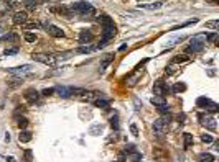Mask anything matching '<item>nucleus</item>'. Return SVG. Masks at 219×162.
<instances>
[{
	"mask_svg": "<svg viewBox=\"0 0 219 162\" xmlns=\"http://www.w3.org/2000/svg\"><path fill=\"white\" fill-rule=\"evenodd\" d=\"M31 58H33V61H38V62L46 64V66H55L56 61H58L55 56H51V54H41V52H33Z\"/></svg>",
	"mask_w": 219,
	"mask_h": 162,
	"instance_id": "3",
	"label": "nucleus"
},
{
	"mask_svg": "<svg viewBox=\"0 0 219 162\" xmlns=\"http://www.w3.org/2000/svg\"><path fill=\"white\" fill-rule=\"evenodd\" d=\"M130 133L134 136H139V128H137V125H130Z\"/></svg>",
	"mask_w": 219,
	"mask_h": 162,
	"instance_id": "36",
	"label": "nucleus"
},
{
	"mask_svg": "<svg viewBox=\"0 0 219 162\" xmlns=\"http://www.w3.org/2000/svg\"><path fill=\"white\" fill-rule=\"evenodd\" d=\"M198 162H214V156L209 152H203L198 156Z\"/></svg>",
	"mask_w": 219,
	"mask_h": 162,
	"instance_id": "17",
	"label": "nucleus"
},
{
	"mask_svg": "<svg viewBox=\"0 0 219 162\" xmlns=\"http://www.w3.org/2000/svg\"><path fill=\"white\" fill-rule=\"evenodd\" d=\"M31 66L30 64H25V66H20V67H13V69H8L12 74H17V75H22V77H25V75H31Z\"/></svg>",
	"mask_w": 219,
	"mask_h": 162,
	"instance_id": "7",
	"label": "nucleus"
},
{
	"mask_svg": "<svg viewBox=\"0 0 219 162\" xmlns=\"http://www.w3.org/2000/svg\"><path fill=\"white\" fill-rule=\"evenodd\" d=\"M140 7L148 8V10H155V8H160L161 7V3H153V5H140Z\"/></svg>",
	"mask_w": 219,
	"mask_h": 162,
	"instance_id": "33",
	"label": "nucleus"
},
{
	"mask_svg": "<svg viewBox=\"0 0 219 162\" xmlns=\"http://www.w3.org/2000/svg\"><path fill=\"white\" fill-rule=\"evenodd\" d=\"M55 90L61 95V97H64V98L71 97V87H69V89H68V87H56Z\"/></svg>",
	"mask_w": 219,
	"mask_h": 162,
	"instance_id": "19",
	"label": "nucleus"
},
{
	"mask_svg": "<svg viewBox=\"0 0 219 162\" xmlns=\"http://www.w3.org/2000/svg\"><path fill=\"white\" fill-rule=\"evenodd\" d=\"M97 21L102 25V28H107V26H116V25H114V21H112V18L109 17V15H99Z\"/></svg>",
	"mask_w": 219,
	"mask_h": 162,
	"instance_id": "12",
	"label": "nucleus"
},
{
	"mask_svg": "<svg viewBox=\"0 0 219 162\" xmlns=\"http://www.w3.org/2000/svg\"><path fill=\"white\" fill-rule=\"evenodd\" d=\"M153 130L156 131V134H163L166 131V123L161 120V118H158V120L153 121Z\"/></svg>",
	"mask_w": 219,
	"mask_h": 162,
	"instance_id": "10",
	"label": "nucleus"
},
{
	"mask_svg": "<svg viewBox=\"0 0 219 162\" xmlns=\"http://www.w3.org/2000/svg\"><path fill=\"white\" fill-rule=\"evenodd\" d=\"M25 40H26L28 43H35V41L38 40V36L35 35V33H25Z\"/></svg>",
	"mask_w": 219,
	"mask_h": 162,
	"instance_id": "24",
	"label": "nucleus"
},
{
	"mask_svg": "<svg viewBox=\"0 0 219 162\" xmlns=\"http://www.w3.org/2000/svg\"><path fill=\"white\" fill-rule=\"evenodd\" d=\"M201 38H203V35L194 36L193 40H191V44H189V46L186 47V52H199V51H203L204 43H201V41H199Z\"/></svg>",
	"mask_w": 219,
	"mask_h": 162,
	"instance_id": "5",
	"label": "nucleus"
},
{
	"mask_svg": "<svg viewBox=\"0 0 219 162\" xmlns=\"http://www.w3.org/2000/svg\"><path fill=\"white\" fill-rule=\"evenodd\" d=\"M116 26H107V28H104L102 30V38L104 40H111V38L116 36Z\"/></svg>",
	"mask_w": 219,
	"mask_h": 162,
	"instance_id": "14",
	"label": "nucleus"
},
{
	"mask_svg": "<svg viewBox=\"0 0 219 162\" xmlns=\"http://www.w3.org/2000/svg\"><path fill=\"white\" fill-rule=\"evenodd\" d=\"M31 138H33V136H31L30 131H22L20 136H18V141H20V142H30Z\"/></svg>",
	"mask_w": 219,
	"mask_h": 162,
	"instance_id": "18",
	"label": "nucleus"
},
{
	"mask_svg": "<svg viewBox=\"0 0 219 162\" xmlns=\"http://www.w3.org/2000/svg\"><path fill=\"white\" fill-rule=\"evenodd\" d=\"M55 92H56V90H55V89H45V90H43V92H41V93H43V95H45V97H48V95H53Z\"/></svg>",
	"mask_w": 219,
	"mask_h": 162,
	"instance_id": "35",
	"label": "nucleus"
},
{
	"mask_svg": "<svg viewBox=\"0 0 219 162\" xmlns=\"http://www.w3.org/2000/svg\"><path fill=\"white\" fill-rule=\"evenodd\" d=\"M111 126H112L116 131L119 130V120H117V116H112V118H111Z\"/></svg>",
	"mask_w": 219,
	"mask_h": 162,
	"instance_id": "29",
	"label": "nucleus"
},
{
	"mask_svg": "<svg viewBox=\"0 0 219 162\" xmlns=\"http://www.w3.org/2000/svg\"><path fill=\"white\" fill-rule=\"evenodd\" d=\"M125 152H135V146H134V144H128V146L125 147Z\"/></svg>",
	"mask_w": 219,
	"mask_h": 162,
	"instance_id": "40",
	"label": "nucleus"
},
{
	"mask_svg": "<svg viewBox=\"0 0 219 162\" xmlns=\"http://www.w3.org/2000/svg\"><path fill=\"white\" fill-rule=\"evenodd\" d=\"M158 111H160V113H168V111H170L168 103H165V105H161V107H158Z\"/></svg>",
	"mask_w": 219,
	"mask_h": 162,
	"instance_id": "31",
	"label": "nucleus"
},
{
	"mask_svg": "<svg viewBox=\"0 0 219 162\" xmlns=\"http://www.w3.org/2000/svg\"><path fill=\"white\" fill-rule=\"evenodd\" d=\"M213 2H214V3H217V0H213Z\"/></svg>",
	"mask_w": 219,
	"mask_h": 162,
	"instance_id": "44",
	"label": "nucleus"
},
{
	"mask_svg": "<svg viewBox=\"0 0 219 162\" xmlns=\"http://www.w3.org/2000/svg\"><path fill=\"white\" fill-rule=\"evenodd\" d=\"M46 31H48L53 38H64V31L61 30V28L55 26V25H48L46 26Z\"/></svg>",
	"mask_w": 219,
	"mask_h": 162,
	"instance_id": "8",
	"label": "nucleus"
},
{
	"mask_svg": "<svg viewBox=\"0 0 219 162\" xmlns=\"http://www.w3.org/2000/svg\"><path fill=\"white\" fill-rule=\"evenodd\" d=\"M107 44H109V40H104V38H102V40L99 41V44L96 46V49H101V47H106Z\"/></svg>",
	"mask_w": 219,
	"mask_h": 162,
	"instance_id": "30",
	"label": "nucleus"
},
{
	"mask_svg": "<svg viewBox=\"0 0 219 162\" xmlns=\"http://www.w3.org/2000/svg\"><path fill=\"white\" fill-rule=\"evenodd\" d=\"M152 103L156 105V107H161V105H165V103H166V100H165V97L155 95V97H152Z\"/></svg>",
	"mask_w": 219,
	"mask_h": 162,
	"instance_id": "20",
	"label": "nucleus"
},
{
	"mask_svg": "<svg viewBox=\"0 0 219 162\" xmlns=\"http://www.w3.org/2000/svg\"><path fill=\"white\" fill-rule=\"evenodd\" d=\"M112 61H114V54H106V56H104V58H102V61H101V66H99V67H101V70H104V69H106L107 66L112 62Z\"/></svg>",
	"mask_w": 219,
	"mask_h": 162,
	"instance_id": "16",
	"label": "nucleus"
},
{
	"mask_svg": "<svg viewBox=\"0 0 219 162\" xmlns=\"http://www.w3.org/2000/svg\"><path fill=\"white\" fill-rule=\"evenodd\" d=\"M201 141H203V142H208V144H209V142H213L214 139H213V136H209V134H203V136H201Z\"/></svg>",
	"mask_w": 219,
	"mask_h": 162,
	"instance_id": "32",
	"label": "nucleus"
},
{
	"mask_svg": "<svg viewBox=\"0 0 219 162\" xmlns=\"http://www.w3.org/2000/svg\"><path fill=\"white\" fill-rule=\"evenodd\" d=\"M183 144L185 147H189L193 144V134H189V133H185L183 134Z\"/></svg>",
	"mask_w": 219,
	"mask_h": 162,
	"instance_id": "21",
	"label": "nucleus"
},
{
	"mask_svg": "<svg viewBox=\"0 0 219 162\" xmlns=\"http://www.w3.org/2000/svg\"><path fill=\"white\" fill-rule=\"evenodd\" d=\"M25 5H26L28 8H31V10H33V8H36V7H38V0H26Z\"/></svg>",
	"mask_w": 219,
	"mask_h": 162,
	"instance_id": "28",
	"label": "nucleus"
},
{
	"mask_svg": "<svg viewBox=\"0 0 219 162\" xmlns=\"http://www.w3.org/2000/svg\"><path fill=\"white\" fill-rule=\"evenodd\" d=\"M94 105H96L97 108H102V110H109V100H104V93L94 102Z\"/></svg>",
	"mask_w": 219,
	"mask_h": 162,
	"instance_id": "15",
	"label": "nucleus"
},
{
	"mask_svg": "<svg viewBox=\"0 0 219 162\" xmlns=\"http://www.w3.org/2000/svg\"><path fill=\"white\" fill-rule=\"evenodd\" d=\"M196 105H198L199 108H204L206 111H213V113H216L219 110V105L216 102H213V100L206 98V97H199L196 100Z\"/></svg>",
	"mask_w": 219,
	"mask_h": 162,
	"instance_id": "2",
	"label": "nucleus"
},
{
	"mask_svg": "<svg viewBox=\"0 0 219 162\" xmlns=\"http://www.w3.org/2000/svg\"><path fill=\"white\" fill-rule=\"evenodd\" d=\"M193 23H196V20H191V21H186V23H183V25H180L176 26L175 30H180V28H185V26H189V25H193Z\"/></svg>",
	"mask_w": 219,
	"mask_h": 162,
	"instance_id": "37",
	"label": "nucleus"
},
{
	"mask_svg": "<svg viewBox=\"0 0 219 162\" xmlns=\"http://www.w3.org/2000/svg\"><path fill=\"white\" fill-rule=\"evenodd\" d=\"M186 61H188V58H175L171 62H186Z\"/></svg>",
	"mask_w": 219,
	"mask_h": 162,
	"instance_id": "39",
	"label": "nucleus"
},
{
	"mask_svg": "<svg viewBox=\"0 0 219 162\" xmlns=\"http://www.w3.org/2000/svg\"><path fill=\"white\" fill-rule=\"evenodd\" d=\"M17 125H18V128H20V130H23V128H26V126H28V120H26V118H20Z\"/></svg>",
	"mask_w": 219,
	"mask_h": 162,
	"instance_id": "27",
	"label": "nucleus"
},
{
	"mask_svg": "<svg viewBox=\"0 0 219 162\" xmlns=\"http://www.w3.org/2000/svg\"><path fill=\"white\" fill-rule=\"evenodd\" d=\"M7 162H17L15 157H7Z\"/></svg>",
	"mask_w": 219,
	"mask_h": 162,
	"instance_id": "43",
	"label": "nucleus"
},
{
	"mask_svg": "<svg viewBox=\"0 0 219 162\" xmlns=\"http://www.w3.org/2000/svg\"><path fill=\"white\" fill-rule=\"evenodd\" d=\"M206 28H211V30H217V28H219V21H217V20L206 21Z\"/></svg>",
	"mask_w": 219,
	"mask_h": 162,
	"instance_id": "26",
	"label": "nucleus"
},
{
	"mask_svg": "<svg viewBox=\"0 0 219 162\" xmlns=\"http://www.w3.org/2000/svg\"><path fill=\"white\" fill-rule=\"evenodd\" d=\"M25 157H26V162H30V160H31V151H30V149L25 151Z\"/></svg>",
	"mask_w": 219,
	"mask_h": 162,
	"instance_id": "41",
	"label": "nucleus"
},
{
	"mask_svg": "<svg viewBox=\"0 0 219 162\" xmlns=\"http://www.w3.org/2000/svg\"><path fill=\"white\" fill-rule=\"evenodd\" d=\"M38 97H40V93H38L35 89H30V90H26V92H25V98L30 103H35L36 100H38Z\"/></svg>",
	"mask_w": 219,
	"mask_h": 162,
	"instance_id": "13",
	"label": "nucleus"
},
{
	"mask_svg": "<svg viewBox=\"0 0 219 162\" xmlns=\"http://www.w3.org/2000/svg\"><path fill=\"white\" fill-rule=\"evenodd\" d=\"M20 51L18 47H12V49H7L5 51V56H12V54H17V52Z\"/></svg>",
	"mask_w": 219,
	"mask_h": 162,
	"instance_id": "34",
	"label": "nucleus"
},
{
	"mask_svg": "<svg viewBox=\"0 0 219 162\" xmlns=\"http://www.w3.org/2000/svg\"><path fill=\"white\" fill-rule=\"evenodd\" d=\"M199 121H201V125L203 126H206L208 130H216V120H214L213 116H209V115H199Z\"/></svg>",
	"mask_w": 219,
	"mask_h": 162,
	"instance_id": "6",
	"label": "nucleus"
},
{
	"mask_svg": "<svg viewBox=\"0 0 219 162\" xmlns=\"http://www.w3.org/2000/svg\"><path fill=\"white\" fill-rule=\"evenodd\" d=\"M69 10H71V12H74V13H79V15H89V17L96 13V8H94V7L91 5V3H87V2L71 3Z\"/></svg>",
	"mask_w": 219,
	"mask_h": 162,
	"instance_id": "1",
	"label": "nucleus"
},
{
	"mask_svg": "<svg viewBox=\"0 0 219 162\" xmlns=\"http://www.w3.org/2000/svg\"><path fill=\"white\" fill-rule=\"evenodd\" d=\"M140 159H142V154H139V152H134L130 157H128V162H140Z\"/></svg>",
	"mask_w": 219,
	"mask_h": 162,
	"instance_id": "25",
	"label": "nucleus"
},
{
	"mask_svg": "<svg viewBox=\"0 0 219 162\" xmlns=\"http://www.w3.org/2000/svg\"><path fill=\"white\" fill-rule=\"evenodd\" d=\"M92 40V33L89 30H83L79 33V43L81 44H87V43H91Z\"/></svg>",
	"mask_w": 219,
	"mask_h": 162,
	"instance_id": "11",
	"label": "nucleus"
},
{
	"mask_svg": "<svg viewBox=\"0 0 219 162\" xmlns=\"http://www.w3.org/2000/svg\"><path fill=\"white\" fill-rule=\"evenodd\" d=\"M153 93L160 95V97H166V95L170 93V87L163 82V80H156L155 85H153Z\"/></svg>",
	"mask_w": 219,
	"mask_h": 162,
	"instance_id": "4",
	"label": "nucleus"
},
{
	"mask_svg": "<svg viewBox=\"0 0 219 162\" xmlns=\"http://www.w3.org/2000/svg\"><path fill=\"white\" fill-rule=\"evenodd\" d=\"M92 51H96V46H89V44L78 49V52H81V54H89V52H92Z\"/></svg>",
	"mask_w": 219,
	"mask_h": 162,
	"instance_id": "22",
	"label": "nucleus"
},
{
	"mask_svg": "<svg viewBox=\"0 0 219 162\" xmlns=\"http://www.w3.org/2000/svg\"><path fill=\"white\" fill-rule=\"evenodd\" d=\"M217 40V33H211V35H208V41H216Z\"/></svg>",
	"mask_w": 219,
	"mask_h": 162,
	"instance_id": "38",
	"label": "nucleus"
},
{
	"mask_svg": "<svg viewBox=\"0 0 219 162\" xmlns=\"http://www.w3.org/2000/svg\"><path fill=\"white\" fill-rule=\"evenodd\" d=\"M26 21H28L26 12H17L15 15H13V23H15V25H25Z\"/></svg>",
	"mask_w": 219,
	"mask_h": 162,
	"instance_id": "9",
	"label": "nucleus"
},
{
	"mask_svg": "<svg viewBox=\"0 0 219 162\" xmlns=\"http://www.w3.org/2000/svg\"><path fill=\"white\" fill-rule=\"evenodd\" d=\"M173 90L175 93H180V92H185V90H186V85L185 84H181V82H178V84H175V87L171 89Z\"/></svg>",
	"mask_w": 219,
	"mask_h": 162,
	"instance_id": "23",
	"label": "nucleus"
},
{
	"mask_svg": "<svg viewBox=\"0 0 219 162\" xmlns=\"http://www.w3.org/2000/svg\"><path fill=\"white\" fill-rule=\"evenodd\" d=\"M26 28H38V23H26Z\"/></svg>",
	"mask_w": 219,
	"mask_h": 162,
	"instance_id": "42",
	"label": "nucleus"
}]
</instances>
